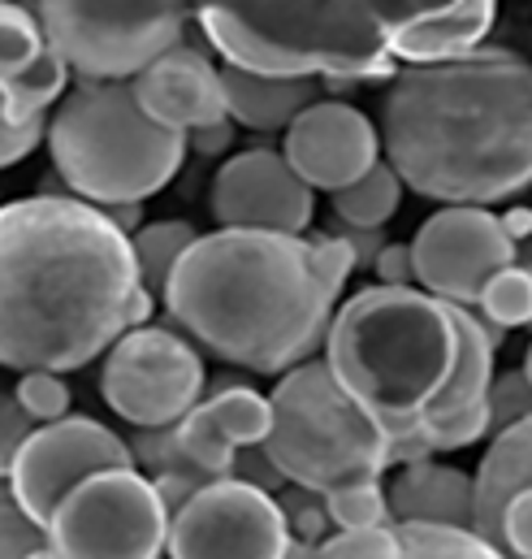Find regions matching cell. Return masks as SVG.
<instances>
[{
    "label": "cell",
    "mask_w": 532,
    "mask_h": 559,
    "mask_svg": "<svg viewBox=\"0 0 532 559\" xmlns=\"http://www.w3.org/2000/svg\"><path fill=\"white\" fill-rule=\"evenodd\" d=\"M156 295L131 239L87 200L0 204V369L74 373L147 325Z\"/></svg>",
    "instance_id": "cell-1"
},
{
    "label": "cell",
    "mask_w": 532,
    "mask_h": 559,
    "mask_svg": "<svg viewBox=\"0 0 532 559\" xmlns=\"http://www.w3.org/2000/svg\"><path fill=\"white\" fill-rule=\"evenodd\" d=\"M382 152L407 191L442 209H489L532 187V61L481 44L407 66L382 96Z\"/></svg>",
    "instance_id": "cell-2"
},
{
    "label": "cell",
    "mask_w": 532,
    "mask_h": 559,
    "mask_svg": "<svg viewBox=\"0 0 532 559\" xmlns=\"http://www.w3.org/2000/svg\"><path fill=\"white\" fill-rule=\"evenodd\" d=\"M173 325L221 365L281 378L325 347L334 295L303 235H200L165 286Z\"/></svg>",
    "instance_id": "cell-3"
},
{
    "label": "cell",
    "mask_w": 532,
    "mask_h": 559,
    "mask_svg": "<svg viewBox=\"0 0 532 559\" xmlns=\"http://www.w3.org/2000/svg\"><path fill=\"white\" fill-rule=\"evenodd\" d=\"M321 360L338 386L390 438L442 395L455 365V325L442 299L420 286H364L329 321Z\"/></svg>",
    "instance_id": "cell-4"
},
{
    "label": "cell",
    "mask_w": 532,
    "mask_h": 559,
    "mask_svg": "<svg viewBox=\"0 0 532 559\" xmlns=\"http://www.w3.org/2000/svg\"><path fill=\"white\" fill-rule=\"evenodd\" d=\"M195 26L226 66L261 79H395L382 4H204Z\"/></svg>",
    "instance_id": "cell-5"
},
{
    "label": "cell",
    "mask_w": 532,
    "mask_h": 559,
    "mask_svg": "<svg viewBox=\"0 0 532 559\" xmlns=\"http://www.w3.org/2000/svg\"><path fill=\"white\" fill-rule=\"evenodd\" d=\"M48 156L74 200L143 204L186 160V135L156 127L131 83H74L48 118Z\"/></svg>",
    "instance_id": "cell-6"
},
{
    "label": "cell",
    "mask_w": 532,
    "mask_h": 559,
    "mask_svg": "<svg viewBox=\"0 0 532 559\" xmlns=\"http://www.w3.org/2000/svg\"><path fill=\"white\" fill-rule=\"evenodd\" d=\"M273 425L261 442L273 468L312 495H329L360 481H382L390 464V433L368 417L329 373L321 356L277 378Z\"/></svg>",
    "instance_id": "cell-7"
},
{
    "label": "cell",
    "mask_w": 532,
    "mask_h": 559,
    "mask_svg": "<svg viewBox=\"0 0 532 559\" xmlns=\"http://www.w3.org/2000/svg\"><path fill=\"white\" fill-rule=\"evenodd\" d=\"M48 44L78 83H134L152 61L191 44L182 4H39Z\"/></svg>",
    "instance_id": "cell-8"
},
{
    "label": "cell",
    "mask_w": 532,
    "mask_h": 559,
    "mask_svg": "<svg viewBox=\"0 0 532 559\" xmlns=\"http://www.w3.org/2000/svg\"><path fill=\"white\" fill-rule=\"evenodd\" d=\"M57 559H160L169 512L138 468H105L78 481L44 525Z\"/></svg>",
    "instance_id": "cell-9"
},
{
    "label": "cell",
    "mask_w": 532,
    "mask_h": 559,
    "mask_svg": "<svg viewBox=\"0 0 532 559\" xmlns=\"http://www.w3.org/2000/svg\"><path fill=\"white\" fill-rule=\"evenodd\" d=\"M208 391L204 352L169 325L122 334L100 365V395L131 429H165L186 417Z\"/></svg>",
    "instance_id": "cell-10"
},
{
    "label": "cell",
    "mask_w": 532,
    "mask_h": 559,
    "mask_svg": "<svg viewBox=\"0 0 532 559\" xmlns=\"http://www.w3.org/2000/svg\"><path fill=\"white\" fill-rule=\"evenodd\" d=\"M286 516L277 499L239 477L208 481L173 521L169 559H286Z\"/></svg>",
    "instance_id": "cell-11"
},
{
    "label": "cell",
    "mask_w": 532,
    "mask_h": 559,
    "mask_svg": "<svg viewBox=\"0 0 532 559\" xmlns=\"http://www.w3.org/2000/svg\"><path fill=\"white\" fill-rule=\"evenodd\" d=\"M105 468H134V451L122 433H113L109 425L92 417H70L39 425L26 447L13 460L9 486L17 495V503L26 508V516L44 530L48 516L57 512V503L87 477L105 473Z\"/></svg>",
    "instance_id": "cell-12"
},
{
    "label": "cell",
    "mask_w": 532,
    "mask_h": 559,
    "mask_svg": "<svg viewBox=\"0 0 532 559\" xmlns=\"http://www.w3.org/2000/svg\"><path fill=\"white\" fill-rule=\"evenodd\" d=\"M415 286L442 304L476 308L485 282L516 265V243L489 209H437L411 239Z\"/></svg>",
    "instance_id": "cell-13"
},
{
    "label": "cell",
    "mask_w": 532,
    "mask_h": 559,
    "mask_svg": "<svg viewBox=\"0 0 532 559\" xmlns=\"http://www.w3.org/2000/svg\"><path fill=\"white\" fill-rule=\"evenodd\" d=\"M213 217L221 230L303 235L316 213V191L273 147H243L221 160L213 178Z\"/></svg>",
    "instance_id": "cell-14"
},
{
    "label": "cell",
    "mask_w": 532,
    "mask_h": 559,
    "mask_svg": "<svg viewBox=\"0 0 532 559\" xmlns=\"http://www.w3.org/2000/svg\"><path fill=\"white\" fill-rule=\"evenodd\" d=\"M281 156L312 191H347L382 160V131L351 100L321 96L281 135Z\"/></svg>",
    "instance_id": "cell-15"
},
{
    "label": "cell",
    "mask_w": 532,
    "mask_h": 559,
    "mask_svg": "<svg viewBox=\"0 0 532 559\" xmlns=\"http://www.w3.org/2000/svg\"><path fill=\"white\" fill-rule=\"evenodd\" d=\"M273 425L268 395H261L252 382L239 378H217L208 382L204 400L178 420V442L186 451V460L204 473V477H230L234 473V455L247 447H261Z\"/></svg>",
    "instance_id": "cell-16"
},
{
    "label": "cell",
    "mask_w": 532,
    "mask_h": 559,
    "mask_svg": "<svg viewBox=\"0 0 532 559\" xmlns=\"http://www.w3.org/2000/svg\"><path fill=\"white\" fill-rule=\"evenodd\" d=\"M70 83V66L44 35V22L26 4H0V100L13 127L52 118Z\"/></svg>",
    "instance_id": "cell-17"
},
{
    "label": "cell",
    "mask_w": 532,
    "mask_h": 559,
    "mask_svg": "<svg viewBox=\"0 0 532 559\" xmlns=\"http://www.w3.org/2000/svg\"><path fill=\"white\" fill-rule=\"evenodd\" d=\"M138 109L178 135H195L213 122H226V96H221V66H213L204 44H182L152 61L131 83Z\"/></svg>",
    "instance_id": "cell-18"
},
{
    "label": "cell",
    "mask_w": 532,
    "mask_h": 559,
    "mask_svg": "<svg viewBox=\"0 0 532 559\" xmlns=\"http://www.w3.org/2000/svg\"><path fill=\"white\" fill-rule=\"evenodd\" d=\"M494 0L455 4H382L390 57L407 66H442L476 52L494 31Z\"/></svg>",
    "instance_id": "cell-19"
},
{
    "label": "cell",
    "mask_w": 532,
    "mask_h": 559,
    "mask_svg": "<svg viewBox=\"0 0 532 559\" xmlns=\"http://www.w3.org/2000/svg\"><path fill=\"white\" fill-rule=\"evenodd\" d=\"M472 473L437 460L402 464L386 486L395 525H442V530H472Z\"/></svg>",
    "instance_id": "cell-20"
},
{
    "label": "cell",
    "mask_w": 532,
    "mask_h": 559,
    "mask_svg": "<svg viewBox=\"0 0 532 559\" xmlns=\"http://www.w3.org/2000/svg\"><path fill=\"white\" fill-rule=\"evenodd\" d=\"M221 96H226V118L247 131H290V122L321 100L316 79H261L234 66H221Z\"/></svg>",
    "instance_id": "cell-21"
},
{
    "label": "cell",
    "mask_w": 532,
    "mask_h": 559,
    "mask_svg": "<svg viewBox=\"0 0 532 559\" xmlns=\"http://www.w3.org/2000/svg\"><path fill=\"white\" fill-rule=\"evenodd\" d=\"M529 481H532V417H524L520 425L503 429L489 442V451H485V460H481V468L472 477V486H476L472 490V516L485 512V508H494L498 499H507L511 490H520Z\"/></svg>",
    "instance_id": "cell-22"
},
{
    "label": "cell",
    "mask_w": 532,
    "mask_h": 559,
    "mask_svg": "<svg viewBox=\"0 0 532 559\" xmlns=\"http://www.w3.org/2000/svg\"><path fill=\"white\" fill-rule=\"evenodd\" d=\"M334 217L347 230H386V222L402 204V178L390 169V160H377L360 182L347 191H334Z\"/></svg>",
    "instance_id": "cell-23"
},
{
    "label": "cell",
    "mask_w": 532,
    "mask_h": 559,
    "mask_svg": "<svg viewBox=\"0 0 532 559\" xmlns=\"http://www.w3.org/2000/svg\"><path fill=\"white\" fill-rule=\"evenodd\" d=\"M200 230L191 222H178V217H165V222H147L138 235L131 239L134 265H138V282L152 290V295H165V286L173 278V270L182 265V257L195 248Z\"/></svg>",
    "instance_id": "cell-24"
},
{
    "label": "cell",
    "mask_w": 532,
    "mask_h": 559,
    "mask_svg": "<svg viewBox=\"0 0 532 559\" xmlns=\"http://www.w3.org/2000/svg\"><path fill=\"white\" fill-rule=\"evenodd\" d=\"M472 534L507 559H532V481L472 516Z\"/></svg>",
    "instance_id": "cell-25"
},
{
    "label": "cell",
    "mask_w": 532,
    "mask_h": 559,
    "mask_svg": "<svg viewBox=\"0 0 532 559\" xmlns=\"http://www.w3.org/2000/svg\"><path fill=\"white\" fill-rule=\"evenodd\" d=\"M476 312L498 325V330H520L532 325V265H507L498 270L494 278L485 282L481 299H476Z\"/></svg>",
    "instance_id": "cell-26"
},
{
    "label": "cell",
    "mask_w": 532,
    "mask_h": 559,
    "mask_svg": "<svg viewBox=\"0 0 532 559\" xmlns=\"http://www.w3.org/2000/svg\"><path fill=\"white\" fill-rule=\"evenodd\" d=\"M399 559H507L472 530H442V525H395Z\"/></svg>",
    "instance_id": "cell-27"
},
{
    "label": "cell",
    "mask_w": 532,
    "mask_h": 559,
    "mask_svg": "<svg viewBox=\"0 0 532 559\" xmlns=\"http://www.w3.org/2000/svg\"><path fill=\"white\" fill-rule=\"evenodd\" d=\"M325 512H329L334 530H382V525H395L382 481H360V486L329 490L325 495Z\"/></svg>",
    "instance_id": "cell-28"
},
{
    "label": "cell",
    "mask_w": 532,
    "mask_h": 559,
    "mask_svg": "<svg viewBox=\"0 0 532 559\" xmlns=\"http://www.w3.org/2000/svg\"><path fill=\"white\" fill-rule=\"evenodd\" d=\"M415 433L424 438V447L433 455L472 447V442H481L489 433V404H476V408H463V413H446V417H420Z\"/></svg>",
    "instance_id": "cell-29"
},
{
    "label": "cell",
    "mask_w": 532,
    "mask_h": 559,
    "mask_svg": "<svg viewBox=\"0 0 532 559\" xmlns=\"http://www.w3.org/2000/svg\"><path fill=\"white\" fill-rule=\"evenodd\" d=\"M9 391L35 425H52V420L70 417V386L61 373H17V382Z\"/></svg>",
    "instance_id": "cell-30"
},
{
    "label": "cell",
    "mask_w": 532,
    "mask_h": 559,
    "mask_svg": "<svg viewBox=\"0 0 532 559\" xmlns=\"http://www.w3.org/2000/svg\"><path fill=\"white\" fill-rule=\"evenodd\" d=\"M44 547H48L44 530L26 516L9 477H0V559H35Z\"/></svg>",
    "instance_id": "cell-31"
},
{
    "label": "cell",
    "mask_w": 532,
    "mask_h": 559,
    "mask_svg": "<svg viewBox=\"0 0 532 559\" xmlns=\"http://www.w3.org/2000/svg\"><path fill=\"white\" fill-rule=\"evenodd\" d=\"M134 451V468H147L143 477H160V473H200L182 442H178V425H165V429H134L131 438ZM213 481V477H208Z\"/></svg>",
    "instance_id": "cell-32"
},
{
    "label": "cell",
    "mask_w": 532,
    "mask_h": 559,
    "mask_svg": "<svg viewBox=\"0 0 532 559\" xmlns=\"http://www.w3.org/2000/svg\"><path fill=\"white\" fill-rule=\"evenodd\" d=\"M399 534L395 525H382V530H334L312 559H399Z\"/></svg>",
    "instance_id": "cell-33"
},
{
    "label": "cell",
    "mask_w": 532,
    "mask_h": 559,
    "mask_svg": "<svg viewBox=\"0 0 532 559\" xmlns=\"http://www.w3.org/2000/svg\"><path fill=\"white\" fill-rule=\"evenodd\" d=\"M277 508H281V516H286L290 538H299V543H307V547H321V543L334 534L329 512H325V495H312V490L290 486V495H281Z\"/></svg>",
    "instance_id": "cell-34"
},
{
    "label": "cell",
    "mask_w": 532,
    "mask_h": 559,
    "mask_svg": "<svg viewBox=\"0 0 532 559\" xmlns=\"http://www.w3.org/2000/svg\"><path fill=\"white\" fill-rule=\"evenodd\" d=\"M307 248H312L316 278L325 282V290L338 299L347 278L355 274V252H351V243L342 239V230H321V235H307Z\"/></svg>",
    "instance_id": "cell-35"
},
{
    "label": "cell",
    "mask_w": 532,
    "mask_h": 559,
    "mask_svg": "<svg viewBox=\"0 0 532 559\" xmlns=\"http://www.w3.org/2000/svg\"><path fill=\"white\" fill-rule=\"evenodd\" d=\"M485 404H489V433H494V438H498L503 429L520 425L524 417H532V386H529V378H524V369H516V373H507V378H494Z\"/></svg>",
    "instance_id": "cell-36"
},
{
    "label": "cell",
    "mask_w": 532,
    "mask_h": 559,
    "mask_svg": "<svg viewBox=\"0 0 532 559\" xmlns=\"http://www.w3.org/2000/svg\"><path fill=\"white\" fill-rule=\"evenodd\" d=\"M35 429H39V425L22 413V404L13 400V391L0 386V477L13 473V460H17V451L26 447V438H31Z\"/></svg>",
    "instance_id": "cell-37"
},
{
    "label": "cell",
    "mask_w": 532,
    "mask_h": 559,
    "mask_svg": "<svg viewBox=\"0 0 532 559\" xmlns=\"http://www.w3.org/2000/svg\"><path fill=\"white\" fill-rule=\"evenodd\" d=\"M44 140H48V118L26 122V127H13V122H9V114H4V100H0V169H9V165H17V160H26V156H31Z\"/></svg>",
    "instance_id": "cell-38"
},
{
    "label": "cell",
    "mask_w": 532,
    "mask_h": 559,
    "mask_svg": "<svg viewBox=\"0 0 532 559\" xmlns=\"http://www.w3.org/2000/svg\"><path fill=\"white\" fill-rule=\"evenodd\" d=\"M373 270H377V286H415L411 243H386Z\"/></svg>",
    "instance_id": "cell-39"
},
{
    "label": "cell",
    "mask_w": 532,
    "mask_h": 559,
    "mask_svg": "<svg viewBox=\"0 0 532 559\" xmlns=\"http://www.w3.org/2000/svg\"><path fill=\"white\" fill-rule=\"evenodd\" d=\"M338 230H342V239H347L351 252H355V274H360V270H373L377 257H382V248H386V235H382V230H347V226H338Z\"/></svg>",
    "instance_id": "cell-40"
},
{
    "label": "cell",
    "mask_w": 532,
    "mask_h": 559,
    "mask_svg": "<svg viewBox=\"0 0 532 559\" xmlns=\"http://www.w3.org/2000/svg\"><path fill=\"white\" fill-rule=\"evenodd\" d=\"M230 143H234V122L230 118L226 122H213V127H204L195 135H186V147H195L200 156H221Z\"/></svg>",
    "instance_id": "cell-41"
},
{
    "label": "cell",
    "mask_w": 532,
    "mask_h": 559,
    "mask_svg": "<svg viewBox=\"0 0 532 559\" xmlns=\"http://www.w3.org/2000/svg\"><path fill=\"white\" fill-rule=\"evenodd\" d=\"M498 226H503V235L520 248V243H529L532 239V209L529 204H511L507 213H498Z\"/></svg>",
    "instance_id": "cell-42"
},
{
    "label": "cell",
    "mask_w": 532,
    "mask_h": 559,
    "mask_svg": "<svg viewBox=\"0 0 532 559\" xmlns=\"http://www.w3.org/2000/svg\"><path fill=\"white\" fill-rule=\"evenodd\" d=\"M126 239H134L138 230H143V204H109V209H100Z\"/></svg>",
    "instance_id": "cell-43"
},
{
    "label": "cell",
    "mask_w": 532,
    "mask_h": 559,
    "mask_svg": "<svg viewBox=\"0 0 532 559\" xmlns=\"http://www.w3.org/2000/svg\"><path fill=\"white\" fill-rule=\"evenodd\" d=\"M524 378H529V386H532V343H529V356H524Z\"/></svg>",
    "instance_id": "cell-44"
},
{
    "label": "cell",
    "mask_w": 532,
    "mask_h": 559,
    "mask_svg": "<svg viewBox=\"0 0 532 559\" xmlns=\"http://www.w3.org/2000/svg\"><path fill=\"white\" fill-rule=\"evenodd\" d=\"M35 559H57V556H52V551H48V547H44V551H39V556H35Z\"/></svg>",
    "instance_id": "cell-45"
}]
</instances>
